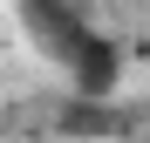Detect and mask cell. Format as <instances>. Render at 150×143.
I'll return each mask as SVG.
<instances>
[{
    "label": "cell",
    "instance_id": "1",
    "mask_svg": "<svg viewBox=\"0 0 150 143\" xmlns=\"http://www.w3.org/2000/svg\"><path fill=\"white\" fill-rule=\"evenodd\" d=\"M21 20H28V34L48 48V61H62V68H68L75 102H109V95H116V82H123V48L96 27L82 7L28 0V7H21Z\"/></svg>",
    "mask_w": 150,
    "mask_h": 143
}]
</instances>
